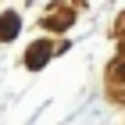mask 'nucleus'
Returning <instances> with one entry per match:
<instances>
[{"instance_id":"obj_1","label":"nucleus","mask_w":125,"mask_h":125,"mask_svg":"<svg viewBox=\"0 0 125 125\" xmlns=\"http://www.w3.org/2000/svg\"><path fill=\"white\" fill-rule=\"evenodd\" d=\"M18 29H21L18 14H14V11H4V14H0V43H11V39L18 36Z\"/></svg>"},{"instance_id":"obj_2","label":"nucleus","mask_w":125,"mask_h":125,"mask_svg":"<svg viewBox=\"0 0 125 125\" xmlns=\"http://www.w3.org/2000/svg\"><path fill=\"white\" fill-rule=\"evenodd\" d=\"M47 57H50V43H32L25 64H29V68H43V61H47Z\"/></svg>"},{"instance_id":"obj_3","label":"nucleus","mask_w":125,"mask_h":125,"mask_svg":"<svg viewBox=\"0 0 125 125\" xmlns=\"http://www.w3.org/2000/svg\"><path fill=\"white\" fill-rule=\"evenodd\" d=\"M122 75H125V64H122Z\"/></svg>"}]
</instances>
